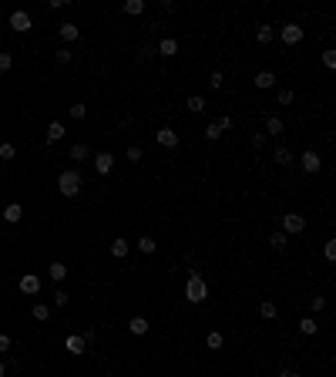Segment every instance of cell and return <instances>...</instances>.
<instances>
[{
	"label": "cell",
	"instance_id": "3",
	"mask_svg": "<svg viewBox=\"0 0 336 377\" xmlns=\"http://www.w3.org/2000/svg\"><path fill=\"white\" fill-rule=\"evenodd\" d=\"M306 229V219L299 216V212H289V216H282V232L286 236H299Z\"/></svg>",
	"mask_w": 336,
	"mask_h": 377
},
{
	"label": "cell",
	"instance_id": "9",
	"mask_svg": "<svg viewBox=\"0 0 336 377\" xmlns=\"http://www.w3.org/2000/svg\"><path fill=\"white\" fill-rule=\"evenodd\" d=\"M64 347H67V350H71V354L77 357V354H84V347H88V340L81 337V334H71V337L64 340Z\"/></svg>",
	"mask_w": 336,
	"mask_h": 377
},
{
	"label": "cell",
	"instance_id": "28",
	"mask_svg": "<svg viewBox=\"0 0 336 377\" xmlns=\"http://www.w3.org/2000/svg\"><path fill=\"white\" fill-rule=\"evenodd\" d=\"M276 162H279V165H289V162H293V151L286 149V145H279V149H276Z\"/></svg>",
	"mask_w": 336,
	"mask_h": 377
},
{
	"label": "cell",
	"instance_id": "26",
	"mask_svg": "<svg viewBox=\"0 0 336 377\" xmlns=\"http://www.w3.org/2000/svg\"><path fill=\"white\" fill-rule=\"evenodd\" d=\"M34 320H51V310H47V303H34Z\"/></svg>",
	"mask_w": 336,
	"mask_h": 377
},
{
	"label": "cell",
	"instance_id": "33",
	"mask_svg": "<svg viewBox=\"0 0 336 377\" xmlns=\"http://www.w3.org/2000/svg\"><path fill=\"white\" fill-rule=\"evenodd\" d=\"M323 64H326V68H336V51H333V47L323 51Z\"/></svg>",
	"mask_w": 336,
	"mask_h": 377
},
{
	"label": "cell",
	"instance_id": "13",
	"mask_svg": "<svg viewBox=\"0 0 336 377\" xmlns=\"http://www.w3.org/2000/svg\"><path fill=\"white\" fill-rule=\"evenodd\" d=\"M128 330L134 334V337H141V334H148V320H145V317H131V320H128Z\"/></svg>",
	"mask_w": 336,
	"mask_h": 377
},
{
	"label": "cell",
	"instance_id": "35",
	"mask_svg": "<svg viewBox=\"0 0 336 377\" xmlns=\"http://www.w3.org/2000/svg\"><path fill=\"white\" fill-rule=\"evenodd\" d=\"M323 253H326V260H330V263L336 260V243H333V239H330V243L323 246Z\"/></svg>",
	"mask_w": 336,
	"mask_h": 377
},
{
	"label": "cell",
	"instance_id": "12",
	"mask_svg": "<svg viewBox=\"0 0 336 377\" xmlns=\"http://www.w3.org/2000/svg\"><path fill=\"white\" fill-rule=\"evenodd\" d=\"M158 54H162V57H175V54H178V40H175V38H165L162 44H158Z\"/></svg>",
	"mask_w": 336,
	"mask_h": 377
},
{
	"label": "cell",
	"instance_id": "37",
	"mask_svg": "<svg viewBox=\"0 0 336 377\" xmlns=\"http://www.w3.org/2000/svg\"><path fill=\"white\" fill-rule=\"evenodd\" d=\"M208 88H222V71H212V77H208Z\"/></svg>",
	"mask_w": 336,
	"mask_h": 377
},
{
	"label": "cell",
	"instance_id": "30",
	"mask_svg": "<svg viewBox=\"0 0 336 377\" xmlns=\"http://www.w3.org/2000/svg\"><path fill=\"white\" fill-rule=\"evenodd\" d=\"M205 343L212 347V350H219V347H222V334H215V330H212V334L205 337Z\"/></svg>",
	"mask_w": 336,
	"mask_h": 377
},
{
	"label": "cell",
	"instance_id": "42",
	"mask_svg": "<svg viewBox=\"0 0 336 377\" xmlns=\"http://www.w3.org/2000/svg\"><path fill=\"white\" fill-rule=\"evenodd\" d=\"M128 158H131V162H141V149H138V145H131V149H128Z\"/></svg>",
	"mask_w": 336,
	"mask_h": 377
},
{
	"label": "cell",
	"instance_id": "10",
	"mask_svg": "<svg viewBox=\"0 0 336 377\" xmlns=\"http://www.w3.org/2000/svg\"><path fill=\"white\" fill-rule=\"evenodd\" d=\"M319 165H323V162H319V155L313 149L302 151V169H306V172H319Z\"/></svg>",
	"mask_w": 336,
	"mask_h": 377
},
{
	"label": "cell",
	"instance_id": "22",
	"mask_svg": "<svg viewBox=\"0 0 336 377\" xmlns=\"http://www.w3.org/2000/svg\"><path fill=\"white\" fill-rule=\"evenodd\" d=\"M47 276H51V280H64V276H67V266L64 263H51L47 266Z\"/></svg>",
	"mask_w": 336,
	"mask_h": 377
},
{
	"label": "cell",
	"instance_id": "47",
	"mask_svg": "<svg viewBox=\"0 0 336 377\" xmlns=\"http://www.w3.org/2000/svg\"><path fill=\"white\" fill-rule=\"evenodd\" d=\"M0 377H3V364H0Z\"/></svg>",
	"mask_w": 336,
	"mask_h": 377
},
{
	"label": "cell",
	"instance_id": "7",
	"mask_svg": "<svg viewBox=\"0 0 336 377\" xmlns=\"http://www.w3.org/2000/svg\"><path fill=\"white\" fill-rule=\"evenodd\" d=\"M37 290H40V276H37V273H24V276H20V293L34 297Z\"/></svg>",
	"mask_w": 336,
	"mask_h": 377
},
{
	"label": "cell",
	"instance_id": "45",
	"mask_svg": "<svg viewBox=\"0 0 336 377\" xmlns=\"http://www.w3.org/2000/svg\"><path fill=\"white\" fill-rule=\"evenodd\" d=\"M309 306H313V310H323V306H326V300H323V297H313V303H309Z\"/></svg>",
	"mask_w": 336,
	"mask_h": 377
},
{
	"label": "cell",
	"instance_id": "46",
	"mask_svg": "<svg viewBox=\"0 0 336 377\" xmlns=\"http://www.w3.org/2000/svg\"><path fill=\"white\" fill-rule=\"evenodd\" d=\"M279 377H299V374H296V371H282Z\"/></svg>",
	"mask_w": 336,
	"mask_h": 377
},
{
	"label": "cell",
	"instance_id": "24",
	"mask_svg": "<svg viewBox=\"0 0 336 377\" xmlns=\"http://www.w3.org/2000/svg\"><path fill=\"white\" fill-rule=\"evenodd\" d=\"M259 317L272 320V317H276V303H272V300H262V303H259Z\"/></svg>",
	"mask_w": 336,
	"mask_h": 377
},
{
	"label": "cell",
	"instance_id": "44",
	"mask_svg": "<svg viewBox=\"0 0 336 377\" xmlns=\"http://www.w3.org/2000/svg\"><path fill=\"white\" fill-rule=\"evenodd\" d=\"M3 350H10V337H7V334H0V354H3Z\"/></svg>",
	"mask_w": 336,
	"mask_h": 377
},
{
	"label": "cell",
	"instance_id": "27",
	"mask_svg": "<svg viewBox=\"0 0 336 377\" xmlns=\"http://www.w3.org/2000/svg\"><path fill=\"white\" fill-rule=\"evenodd\" d=\"M256 40H259V44H269V40H272V27H269V24H262L259 31H256Z\"/></svg>",
	"mask_w": 336,
	"mask_h": 377
},
{
	"label": "cell",
	"instance_id": "4",
	"mask_svg": "<svg viewBox=\"0 0 336 377\" xmlns=\"http://www.w3.org/2000/svg\"><path fill=\"white\" fill-rule=\"evenodd\" d=\"M155 142H158L162 149H175V145H178V132L165 125V128H158V132H155Z\"/></svg>",
	"mask_w": 336,
	"mask_h": 377
},
{
	"label": "cell",
	"instance_id": "2",
	"mask_svg": "<svg viewBox=\"0 0 336 377\" xmlns=\"http://www.w3.org/2000/svg\"><path fill=\"white\" fill-rule=\"evenodd\" d=\"M205 297H208V283L202 280L199 273H192V276L185 280V300L188 303H202Z\"/></svg>",
	"mask_w": 336,
	"mask_h": 377
},
{
	"label": "cell",
	"instance_id": "11",
	"mask_svg": "<svg viewBox=\"0 0 336 377\" xmlns=\"http://www.w3.org/2000/svg\"><path fill=\"white\" fill-rule=\"evenodd\" d=\"M252 84H256L259 91H266V88H272V84H276V75H272V71H259V75H256V81H252Z\"/></svg>",
	"mask_w": 336,
	"mask_h": 377
},
{
	"label": "cell",
	"instance_id": "39",
	"mask_svg": "<svg viewBox=\"0 0 336 377\" xmlns=\"http://www.w3.org/2000/svg\"><path fill=\"white\" fill-rule=\"evenodd\" d=\"M67 300H71V297H67L64 290H57V293H54V303H57V306H67Z\"/></svg>",
	"mask_w": 336,
	"mask_h": 377
},
{
	"label": "cell",
	"instance_id": "38",
	"mask_svg": "<svg viewBox=\"0 0 336 377\" xmlns=\"http://www.w3.org/2000/svg\"><path fill=\"white\" fill-rule=\"evenodd\" d=\"M262 142H266V135H262V132H256L252 138H249V145H252V149H262Z\"/></svg>",
	"mask_w": 336,
	"mask_h": 377
},
{
	"label": "cell",
	"instance_id": "17",
	"mask_svg": "<svg viewBox=\"0 0 336 377\" xmlns=\"http://www.w3.org/2000/svg\"><path fill=\"white\" fill-rule=\"evenodd\" d=\"M61 40H77V34H81V27H74V24H61Z\"/></svg>",
	"mask_w": 336,
	"mask_h": 377
},
{
	"label": "cell",
	"instance_id": "15",
	"mask_svg": "<svg viewBox=\"0 0 336 377\" xmlns=\"http://www.w3.org/2000/svg\"><path fill=\"white\" fill-rule=\"evenodd\" d=\"M61 138H64V125H61V121H51V125H47V142L54 145Z\"/></svg>",
	"mask_w": 336,
	"mask_h": 377
},
{
	"label": "cell",
	"instance_id": "14",
	"mask_svg": "<svg viewBox=\"0 0 336 377\" xmlns=\"http://www.w3.org/2000/svg\"><path fill=\"white\" fill-rule=\"evenodd\" d=\"M269 246H272V249H276V253H282V249H286V246H289V236H286V232H272V236H269Z\"/></svg>",
	"mask_w": 336,
	"mask_h": 377
},
{
	"label": "cell",
	"instance_id": "36",
	"mask_svg": "<svg viewBox=\"0 0 336 377\" xmlns=\"http://www.w3.org/2000/svg\"><path fill=\"white\" fill-rule=\"evenodd\" d=\"M71 112V118H84L88 114V105H74V108H67Z\"/></svg>",
	"mask_w": 336,
	"mask_h": 377
},
{
	"label": "cell",
	"instance_id": "1",
	"mask_svg": "<svg viewBox=\"0 0 336 377\" xmlns=\"http://www.w3.org/2000/svg\"><path fill=\"white\" fill-rule=\"evenodd\" d=\"M57 188H61V195H67V199H74L77 192H81V172L77 169H67L57 175Z\"/></svg>",
	"mask_w": 336,
	"mask_h": 377
},
{
	"label": "cell",
	"instance_id": "40",
	"mask_svg": "<svg viewBox=\"0 0 336 377\" xmlns=\"http://www.w3.org/2000/svg\"><path fill=\"white\" fill-rule=\"evenodd\" d=\"M10 64H14V57H10V54H0V71H10Z\"/></svg>",
	"mask_w": 336,
	"mask_h": 377
},
{
	"label": "cell",
	"instance_id": "19",
	"mask_svg": "<svg viewBox=\"0 0 336 377\" xmlns=\"http://www.w3.org/2000/svg\"><path fill=\"white\" fill-rule=\"evenodd\" d=\"M111 256L114 260H125V256H128V239H114L111 243Z\"/></svg>",
	"mask_w": 336,
	"mask_h": 377
},
{
	"label": "cell",
	"instance_id": "23",
	"mask_svg": "<svg viewBox=\"0 0 336 377\" xmlns=\"http://www.w3.org/2000/svg\"><path fill=\"white\" fill-rule=\"evenodd\" d=\"M299 334L313 337V334H316V320H313V317H302V320H299Z\"/></svg>",
	"mask_w": 336,
	"mask_h": 377
},
{
	"label": "cell",
	"instance_id": "29",
	"mask_svg": "<svg viewBox=\"0 0 336 377\" xmlns=\"http://www.w3.org/2000/svg\"><path fill=\"white\" fill-rule=\"evenodd\" d=\"M138 249H141V253H155V239H151V236H141V239H138Z\"/></svg>",
	"mask_w": 336,
	"mask_h": 377
},
{
	"label": "cell",
	"instance_id": "41",
	"mask_svg": "<svg viewBox=\"0 0 336 377\" xmlns=\"http://www.w3.org/2000/svg\"><path fill=\"white\" fill-rule=\"evenodd\" d=\"M232 125H235L232 114H222V118H219V128H222V132H225V128H232Z\"/></svg>",
	"mask_w": 336,
	"mask_h": 377
},
{
	"label": "cell",
	"instance_id": "32",
	"mask_svg": "<svg viewBox=\"0 0 336 377\" xmlns=\"http://www.w3.org/2000/svg\"><path fill=\"white\" fill-rule=\"evenodd\" d=\"M219 135H222V128H219V121H212V125L205 128V138H208V142H215Z\"/></svg>",
	"mask_w": 336,
	"mask_h": 377
},
{
	"label": "cell",
	"instance_id": "18",
	"mask_svg": "<svg viewBox=\"0 0 336 377\" xmlns=\"http://www.w3.org/2000/svg\"><path fill=\"white\" fill-rule=\"evenodd\" d=\"M20 216H24V209H20L17 202H10V206L3 209V219H7V223H20Z\"/></svg>",
	"mask_w": 336,
	"mask_h": 377
},
{
	"label": "cell",
	"instance_id": "16",
	"mask_svg": "<svg viewBox=\"0 0 336 377\" xmlns=\"http://www.w3.org/2000/svg\"><path fill=\"white\" fill-rule=\"evenodd\" d=\"M185 108L192 114H199V112H205V98H202V94H192V98H188L185 101Z\"/></svg>",
	"mask_w": 336,
	"mask_h": 377
},
{
	"label": "cell",
	"instance_id": "5",
	"mask_svg": "<svg viewBox=\"0 0 336 377\" xmlns=\"http://www.w3.org/2000/svg\"><path fill=\"white\" fill-rule=\"evenodd\" d=\"M302 34H306V31H302L299 24H286V27H282V31H279L282 44H299V40H302Z\"/></svg>",
	"mask_w": 336,
	"mask_h": 377
},
{
	"label": "cell",
	"instance_id": "43",
	"mask_svg": "<svg viewBox=\"0 0 336 377\" xmlns=\"http://www.w3.org/2000/svg\"><path fill=\"white\" fill-rule=\"evenodd\" d=\"M293 98H296L293 91H279V105H293Z\"/></svg>",
	"mask_w": 336,
	"mask_h": 377
},
{
	"label": "cell",
	"instance_id": "6",
	"mask_svg": "<svg viewBox=\"0 0 336 377\" xmlns=\"http://www.w3.org/2000/svg\"><path fill=\"white\" fill-rule=\"evenodd\" d=\"M94 169H98V175H108L114 169V155L111 151H98L94 155Z\"/></svg>",
	"mask_w": 336,
	"mask_h": 377
},
{
	"label": "cell",
	"instance_id": "34",
	"mask_svg": "<svg viewBox=\"0 0 336 377\" xmlns=\"http://www.w3.org/2000/svg\"><path fill=\"white\" fill-rule=\"evenodd\" d=\"M14 155H17V149H14L10 142H3V145H0V158H14Z\"/></svg>",
	"mask_w": 336,
	"mask_h": 377
},
{
	"label": "cell",
	"instance_id": "31",
	"mask_svg": "<svg viewBox=\"0 0 336 377\" xmlns=\"http://www.w3.org/2000/svg\"><path fill=\"white\" fill-rule=\"evenodd\" d=\"M54 61H57V64H71V51H67V47L54 51Z\"/></svg>",
	"mask_w": 336,
	"mask_h": 377
},
{
	"label": "cell",
	"instance_id": "20",
	"mask_svg": "<svg viewBox=\"0 0 336 377\" xmlns=\"http://www.w3.org/2000/svg\"><path fill=\"white\" fill-rule=\"evenodd\" d=\"M282 132H286V125H282V118H276V114H272V118L266 121V135H282Z\"/></svg>",
	"mask_w": 336,
	"mask_h": 377
},
{
	"label": "cell",
	"instance_id": "21",
	"mask_svg": "<svg viewBox=\"0 0 336 377\" xmlns=\"http://www.w3.org/2000/svg\"><path fill=\"white\" fill-rule=\"evenodd\" d=\"M125 14H128V17L145 14V0H128V3H125Z\"/></svg>",
	"mask_w": 336,
	"mask_h": 377
},
{
	"label": "cell",
	"instance_id": "25",
	"mask_svg": "<svg viewBox=\"0 0 336 377\" xmlns=\"http://www.w3.org/2000/svg\"><path fill=\"white\" fill-rule=\"evenodd\" d=\"M71 158H74V162H84V158H88V145H84V142L71 145Z\"/></svg>",
	"mask_w": 336,
	"mask_h": 377
},
{
	"label": "cell",
	"instance_id": "8",
	"mask_svg": "<svg viewBox=\"0 0 336 377\" xmlns=\"http://www.w3.org/2000/svg\"><path fill=\"white\" fill-rule=\"evenodd\" d=\"M10 27L20 31V34L31 31V14H27V10H14V14H10Z\"/></svg>",
	"mask_w": 336,
	"mask_h": 377
}]
</instances>
